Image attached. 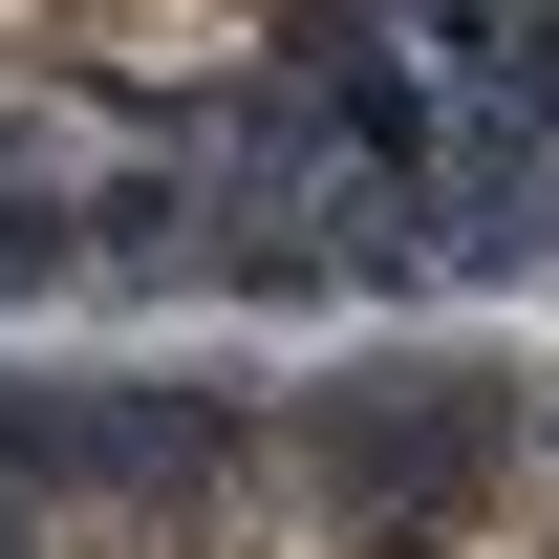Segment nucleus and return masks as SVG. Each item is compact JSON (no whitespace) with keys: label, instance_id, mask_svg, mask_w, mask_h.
<instances>
[{"label":"nucleus","instance_id":"f257e3e1","mask_svg":"<svg viewBox=\"0 0 559 559\" xmlns=\"http://www.w3.org/2000/svg\"><path fill=\"white\" fill-rule=\"evenodd\" d=\"M0 559H559V409L388 452L345 409H194L151 452H0Z\"/></svg>","mask_w":559,"mask_h":559}]
</instances>
